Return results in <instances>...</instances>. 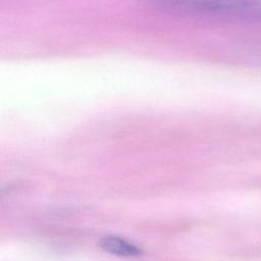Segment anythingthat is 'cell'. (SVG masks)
Instances as JSON below:
<instances>
[{
  "label": "cell",
  "instance_id": "obj_1",
  "mask_svg": "<svg viewBox=\"0 0 261 261\" xmlns=\"http://www.w3.org/2000/svg\"><path fill=\"white\" fill-rule=\"evenodd\" d=\"M100 248L111 255L125 258L139 257L143 251L134 243L118 236H105L99 242Z\"/></svg>",
  "mask_w": 261,
  "mask_h": 261
}]
</instances>
